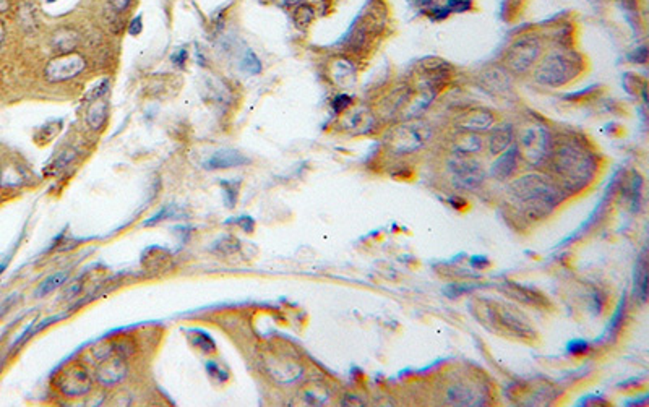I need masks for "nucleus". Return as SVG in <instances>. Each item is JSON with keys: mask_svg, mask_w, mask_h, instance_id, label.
Returning <instances> with one entry per match:
<instances>
[{"mask_svg": "<svg viewBox=\"0 0 649 407\" xmlns=\"http://www.w3.org/2000/svg\"><path fill=\"white\" fill-rule=\"evenodd\" d=\"M450 148L455 155L473 156L482 151L484 138L481 136V134H476V131L460 130L458 134L451 136Z\"/></svg>", "mask_w": 649, "mask_h": 407, "instance_id": "2eb2a0df", "label": "nucleus"}, {"mask_svg": "<svg viewBox=\"0 0 649 407\" xmlns=\"http://www.w3.org/2000/svg\"><path fill=\"white\" fill-rule=\"evenodd\" d=\"M515 140V134H513V127L511 125H502L497 127V129L492 130V134L489 135V153L492 156H499L500 153H503L505 150L513 145Z\"/></svg>", "mask_w": 649, "mask_h": 407, "instance_id": "aec40b11", "label": "nucleus"}, {"mask_svg": "<svg viewBox=\"0 0 649 407\" xmlns=\"http://www.w3.org/2000/svg\"><path fill=\"white\" fill-rule=\"evenodd\" d=\"M91 388V378L82 367L67 370L60 378V389L68 396H82Z\"/></svg>", "mask_w": 649, "mask_h": 407, "instance_id": "f8f14e48", "label": "nucleus"}, {"mask_svg": "<svg viewBox=\"0 0 649 407\" xmlns=\"http://www.w3.org/2000/svg\"><path fill=\"white\" fill-rule=\"evenodd\" d=\"M330 77L336 86L351 88L356 83V68L347 59H336L330 67Z\"/></svg>", "mask_w": 649, "mask_h": 407, "instance_id": "a211bd4d", "label": "nucleus"}, {"mask_svg": "<svg viewBox=\"0 0 649 407\" xmlns=\"http://www.w3.org/2000/svg\"><path fill=\"white\" fill-rule=\"evenodd\" d=\"M547 161L552 177L567 193L583 190L594 181L598 174V161L594 155L577 141H562L552 145Z\"/></svg>", "mask_w": 649, "mask_h": 407, "instance_id": "f257e3e1", "label": "nucleus"}, {"mask_svg": "<svg viewBox=\"0 0 649 407\" xmlns=\"http://www.w3.org/2000/svg\"><path fill=\"white\" fill-rule=\"evenodd\" d=\"M221 188L224 193V203L228 208H234L237 203V195H239L240 182L239 181H221Z\"/></svg>", "mask_w": 649, "mask_h": 407, "instance_id": "393cba45", "label": "nucleus"}, {"mask_svg": "<svg viewBox=\"0 0 649 407\" xmlns=\"http://www.w3.org/2000/svg\"><path fill=\"white\" fill-rule=\"evenodd\" d=\"M635 284L638 292H640V297L643 302L646 300V290H648V268H646V260L641 258L640 265L636 266V278H635Z\"/></svg>", "mask_w": 649, "mask_h": 407, "instance_id": "a878e982", "label": "nucleus"}, {"mask_svg": "<svg viewBox=\"0 0 649 407\" xmlns=\"http://www.w3.org/2000/svg\"><path fill=\"white\" fill-rule=\"evenodd\" d=\"M448 172L455 187L461 190H474L484 182L485 172L481 162L473 156L455 155L448 161Z\"/></svg>", "mask_w": 649, "mask_h": 407, "instance_id": "0eeeda50", "label": "nucleus"}, {"mask_svg": "<svg viewBox=\"0 0 649 407\" xmlns=\"http://www.w3.org/2000/svg\"><path fill=\"white\" fill-rule=\"evenodd\" d=\"M432 127L422 120H409L388 134L387 146L394 155H409L424 148L432 138Z\"/></svg>", "mask_w": 649, "mask_h": 407, "instance_id": "20e7f679", "label": "nucleus"}, {"mask_svg": "<svg viewBox=\"0 0 649 407\" xmlns=\"http://www.w3.org/2000/svg\"><path fill=\"white\" fill-rule=\"evenodd\" d=\"M207 372H208L213 378L221 380V382H226V380L229 378V373H228V372H224V370H221V368L218 367V363H214V362H208V363H207Z\"/></svg>", "mask_w": 649, "mask_h": 407, "instance_id": "7c9ffc66", "label": "nucleus"}, {"mask_svg": "<svg viewBox=\"0 0 649 407\" xmlns=\"http://www.w3.org/2000/svg\"><path fill=\"white\" fill-rule=\"evenodd\" d=\"M4 39H5V26L2 21H0V46L4 44Z\"/></svg>", "mask_w": 649, "mask_h": 407, "instance_id": "4c0bfd02", "label": "nucleus"}, {"mask_svg": "<svg viewBox=\"0 0 649 407\" xmlns=\"http://www.w3.org/2000/svg\"><path fill=\"white\" fill-rule=\"evenodd\" d=\"M250 164V160L242 155L237 150H219L214 155L210 156V160L205 162V167L208 171H218V169H231L240 167Z\"/></svg>", "mask_w": 649, "mask_h": 407, "instance_id": "f3484780", "label": "nucleus"}, {"mask_svg": "<svg viewBox=\"0 0 649 407\" xmlns=\"http://www.w3.org/2000/svg\"><path fill=\"white\" fill-rule=\"evenodd\" d=\"M508 190L531 221L547 218L567 197L555 179L548 174L529 172L508 183Z\"/></svg>", "mask_w": 649, "mask_h": 407, "instance_id": "f03ea898", "label": "nucleus"}, {"mask_svg": "<svg viewBox=\"0 0 649 407\" xmlns=\"http://www.w3.org/2000/svg\"><path fill=\"white\" fill-rule=\"evenodd\" d=\"M105 119H108V103L103 98L93 99V103L88 105L86 110V120L88 125L93 130H99L104 125Z\"/></svg>", "mask_w": 649, "mask_h": 407, "instance_id": "412c9836", "label": "nucleus"}, {"mask_svg": "<svg viewBox=\"0 0 649 407\" xmlns=\"http://www.w3.org/2000/svg\"><path fill=\"white\" fill-rule=\"evenodd\" d=\"M266 370L271 375V378L278 380L279 383H293L299 380L304 372L299 362L286 356H273L268 358Z\"/></svg>", "mask_w": 649, "mask_h": 407, "instance_id": "9d476101", "label": "nucleus"}, {"mask_svg": "<svg viewBox=\"0 0 649 407\" xmlns=\"http://www.w3.org/2000/svg\"><path fill=\"white\" fill-rule=\"evenodd\" d=\"M373 125H375V117H373L371 110L367 108H362V105L347 110L345 117H342V127H345V130L356 135L368 134V131H372Z\"/></svg>", "mask_w": 649, "mask_h": 407, "instance_id": "ddd939ff", "label": "nucleus"}, {"mask_svg": "<svg viewBox=\"0 0 649 407\" xmlns=\"http://www.w3.org/2000/svg\"><path fill=\"white\" fill-rule=\"evenodd\" d=\"M125 373H127V368H125L124 361L110 357L99 366L98 380L103 385H108V387H110V385H115V383H119L120 380H124Z\"/></svg>", "mask_w": 649, "mask_h": 407, "instance_id": "6ab92c4d", "label": "nucleus"}, {"mask_svg": "<svg viewBox=\"0 0 649 407\" xmlns=\"http://www.w3.org/2000/svg\"><path fill=\"white\" fill-rule=\"evenodd\" d=\"M49 2H54V0H49Z\"/></svg>", "mask_w": 649, "mask_h": 407, "instance_id": "58836bf2", "label": "nucleus"}, {"mask_svg": "<svg viewBox=\"0 0 649 407\" xmlns=\"http://www.w3.org/2000/svg\"><path fill=\"white\" fill-rule=\"evenodd\" d=\"M86 67V62L82 56L75 54H62L56 59H52L46 67V78L52 83L57 82H67L70 78L77 77L78 73L83 72V68Z\"/></svg>", "mask_w": 649, "mask_h": 407, "instance_id": "1a4fd4ad", "label": "nucleus"}, {"mask_svg": "<svg viewBox=\"0 0 649 407\" xmlns=\"http://www.w3.org/2000/svg\"><path fill=\"white\" fill-rule=\"evenodd\" d=\"M67 278H68V273H67V271L54 273V274H52V276L46 278L44 281H42V283L38 285V289H36L34 295H36V297H39V299H41V297H46L47 294L54 292L56 289H59L60 285H63V283L67 281Z\"/></svg>", "mask_w": 649, "mask_h": 407, "instance_id": "5701e85b", "label": "nucleus"}, {"mask_svg": "<svg viewBox=\"0 0 649 407\" xmlns=\"http://www.w3.org/2000/svg\"><path fill=\"white\" fill-rule=\"evenodd\" d=\"M141 30H143V20H141V17H136V18L131 20L129 33L131 36H139L141 33Z\"/></svg>", "mask_w": 649, "mask_h": 407, "instance_id": "72a5a7b5", "label": "nucleus"}, {"mask_svg": "<svg viewBox=\"0 0 649 407\" xmlns=\"http://www.w3.org/2000/svg\"><path fill=\"white\" fill-rule=\"evenodd\" d=\"M455 127L458 130H468L482 134L494 127V114L487 109H473L461 114L456 119Z\"/></svg>", "mask_w": 649, "mask_h": 407, "instance_id": "9b49d317", "label": "nucleus"}, {"mask_svg": "<svg viewBox=\"0 0 649 407\" xmlns=\"http://www.w3.org/2000/svg\"><path fill=\"white\" fill-rule=\"evenodd\" d=\"M10 7V0H0V12H5Z\"/></svg>", "mask_w": 649, "mask_h": 407, "instance_id": "e433bc0d", "label": "nucleus"}, {"mask_svg": "<svg viewBox=\"0 0 649 407\" xmlns=\"http://www.w3.org/2000/svg\"><path fill=\"white\" fill-rule=\"evenodd\" d=\"M624 315H625V300H622L619 309H617L614 316H612V321L609 323V332H612V335H617L620 330V326L624 325Z\"/></svg>", "mask_w": 649, "mask_h": 407, "instance_id": "c756f323", "label": "nucleus"}, {"mask_svg": "<svg viewBox=\"0 0 649 407\" xmlns=\"http://www.w3.org/2000/svg\"><path fill=\"white\" fill-rule=\"evenodd\" d=\"M193 335L195 337H192V341H193V344L202 349L203 352H213L214 349H216V344H214V341L211 340V337L207 335V332H203V331H193Z\"/></svg>", "mask_w": 649, "mask_h": 407, "instance_id": "c85d7f7f", "label": "nucleus"}, {"mask_svg": "<svg viewBox=\"0 0 649 407\" xmlns=\"http://www.w3.org/2000/svg\"><path fill=\"white\" fill-rule=\"evenodd\" d=\"M349 104H351V98L347 96V94H340V96L335 99V109L338 110V112H341V110L349 108Z\"/></svg>", "mask_w": 649, "mask_h": 407, "instance_id": "473e14b6", "label": "nucleus"}, {"mask_svg": "<svg viewBox=\"0 0 649 407\" xmlns=\"http://www.w3.org/2000/svg\"><path fill=\"white\" fill-rule=\"evenodd\" d=\"M304 401L310 406H323L330 401V391L320 383H312L304 389Z\"/></svg>", "mask_w": 649, "mask_h": 407, "instance_id": "4be33fe9", "label": "nucleus"}, {"mask_svg": "<svg viewBox=\"0 0 649 407\" xmlns=\"http://www.w3.org/2000/svg\"><path fill=\"white\" fill-rule=\"evenodd\" d=\"M75 38H77V34L73 33L72 30H60L54 38L56 49L60 52H70L78 42V39Z\"/></svg>", "mask_w": 649, "mask_h": 407, "instance_id": "b1692460", "label": "nucleus"}, {"mask_svg": "<svg viewBox=\"0 0 649 407\" xmlns=\"http://www.w3.org/2000/svg\"><path fill=\"white\" fill-rule=\"evenodd\" d=\"M541 56V41L534 34H525L516 39L505 56V67L516 75H525L536 65Z\"/></svg>", "mask_w": 649, "mask_h": 407, "instance_id": "423d86ee", "label": "nucleus"}, {"mask_svg": "<svg viewBox=\"0 0 649 407\" xmlns=\"http://www.w3.org/2000/svg\"><path fill=\"white\" fill-rule=\"evenodd\" d=\"M242 70L249 73V75H257L262 72V62L258 60V57L253 54L252 51H247L242 59Z\"/></svg>", "mask_w": 649, "mask_h": 407, "instance_id": "cd10ccee", "label": "nucleus"}, {"mask_svg": "<svg viewBox=\"0 0 649 407\" xmlns=\"http://www.w3.org/2000/svg\"><path fill=\"white\" fill-rule=\"evenodd\" d=\"M186 57H187V52H186V51H179V52H176V54L172 56V62L176 63V65L182 67V65H184V62H186Z\"/></svg>", "mask_w": 649, "mask_h": 407, "instance_id": "c9c22d12", "label": "nucleus"}, {"mask_svg": "<svg viewBox=\"0 0 649 407\" xmlns=\"http://www.w3.org/2000/svg\"><path fill=\"white\" fill-rule=\"evenodd\" d=\"M568 351L574 354V356H579V354H584L588 351V342L583 340H573L568 344Z\"/></svg>", "mask_w": 649, "mask_h": 407, "instance_id": "2f4dec72", "label": "nucleus"}, {"mask_svg": "<svg viewBox=\"0 0 649 407\" xmlns=\"http://www.w3.org/2000/svg\"><path fill=\"white\" fill-rule=\"evenodd\" d=\"M314 20V8L310 5H299L294 12V21L295 25L300 26V28H305V26L310 25V21Z\"/></svg>", "mask_w": 649, "mask_h": 407, "instance_id": "bb28decb", "label": "nucleus"}, {"mask_svg": "<svg viewBox=\"0 0 649 407\" xmlns=\"http://www.w3.org/2000/svg\"><path fill=\"white\" fill-rule=\"evenodd\" d=\"M445 401L455 406H479L482 404V391L471 383H455L448 387Z\"/></svg>", "mask_w": 649, "mask_h": 407, "instance_id": "4468645a", "label": "nucleus"}, {"mask_svg": "<svg viewBox=\"0 0 649 407\" xmlns=\"http://www.w3.org/2000/svg\"><path fill=\"white\" fill-rule=\"evenodd\" d=\"M581 59L570 51H552L534 72V80L548 88H562L581 73Z\"/></svg>", "mask_w": 649, "mask_h": 407, "instance_id": "7ed1b4c3", "label": "nucleus"}, {"mask_svg": "<svg viewBox=\"0 0 649 407\" xmlns=\"http://www.w3.org/2000/svg\"><path fill=\"white\" fill-rule=\"evenodd\" d=\"M485 311H487L492 323L500 328V330H503L505 332H508V335L526 337V340L534 336V330H532L529 321L526 320V316L518 314L516 310L508 309V306L503 305H494L489 306Z\"/></svg>", "mask_w": 649, "mask_h": 407, "instance_id": "6e6552de", "label": "nucleus"}, {"mask_svg": "<svg viewBox=\"0 0 649 407\" xmlns=\"http://www.w3.org/2000/svg\"><path fill=\"white\" fill-rule=\"evenodd\" d=\"M520 166V153L518 148L515 145H511L508 150H505L503 153H500L497 156V160L492 164V176L497 179V181H508L516 174Z\"/></svg>", "mask_w": 649, "mask_h": 407, "instance_id": "dca6fc26", "label": "nucleus"}, {"mask_svg": "<svg viewBox=\"0 0 649 407\" xmlns=\"http://www.w3.org/2000/svg\"><path fill=\"white\" fill-rule=\"evenodd\" d=\"M130 2L131 0H110L114 10H117V12H122V10H125L130 5Z\"/></svg>", "mask_w": 649, "mask_h": 407, "instance_id": "f704fd0d", "label": "nucleus"}, {"mask_svg": "<svg viewBox=\"0 0 649 407\" xmlns=\"http://www.w3.org/2000/svg\"><path fill=\"white\" fill-rule=\"evenodd\" d=\"M520 157L531 164V166H541L548 157L552 148V140L548 130L542 124H531L523 129L520 135V143L516 145Z\"/></svg>", "mask_w": 649, "mask_h": 407, "instance_id": "39448f33", "label": "nucleus"}]
</instances>
